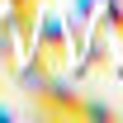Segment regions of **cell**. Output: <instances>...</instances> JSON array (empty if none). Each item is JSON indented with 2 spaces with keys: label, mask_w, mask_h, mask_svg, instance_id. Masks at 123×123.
<instances>
[{
  "label": "cell",
  "mask_w": 123,
  "mask_h": 123,
  "mask_svg": "<svg viewBox=\"0 0 123 123\" xmlns=\"http://www.w3.org/2000/svg\"><path fill=\"white\" fill-rule=\"evenodd\" d=\"M95 19L104 24V33L114 38V43H123V0H99Z\"/></svg>",
  "instance_id": "obj_3"
},
{
  "label": "cell",
  "mask_w": 123,
  "mask_h": 123,
  "mask_svg": "<svg viewBox=\"0 0 123 123\" xmlns=\"http://www.w3.org/2000/svg\"><path fill=\"white\" fill-rule=\"evenodd\" d=\"M33 62L43 66L47 76H62V71H66V62H71V33H66V24H62V19H43Z\"/></svg>",
  "instance_id": "obj_2"
},
{
  "label": "cell",
  "mask_w": 123,
  "mask_h": 123,
  "mask_svg": "<svg viewBox=\"0 0 123 123\" xmlns=\"http://www.w3.org/2000/svg\"><path fill=\"white\" fill-rule=\"evenodd\" d=\"M33 109L43 118H85V90L80 85H66L62 76H47L33 85Z\"/></svg>",
  "instance_id": "obj_1"
}]
</instances>
